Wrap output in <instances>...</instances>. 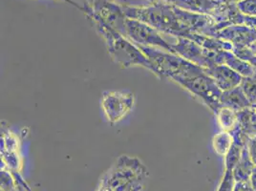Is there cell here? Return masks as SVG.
I'll return each mask as SVG.
<instances>
[{"label": "cell", "mask_w": 256, "mask_h": 191, "mask_svg": "<svg viewBox=\"0 0 256 191\" xmlns=\"http://www.w3.org/2000/svg\"><path fill=\"white\" fill-rule=\"evenodd\" d=\"M232 191H254L250 180L235 182Z\"/></svg>", "instance_id": "obj_18"}, {"label": "cell", "mask_w": 256, "mask_h": 191, "mask_svg": "<svg viewBox=\"0 0 256 191\" xmlns=\"http://www.w3.org/2000/svg\"><path fill=\"white\" fill-rule=\"evenodd\" d=\"M221 106L228 107L236 112H240L252 106V104L240 85L234 89L222 92Z\"/></svg>", "instance_id": "obj_8"}, {"label": "cell", "mask_w": 256, "mask_h": 191, "mask_svg": "<svg viewBox=\"0 0 256 191\" xmlns=\"http://www.w3.org/2000/svg\"><path fill=\"white\" fill-rule=\"evenodd\" d=\"M206 71L214 78V82L222 92L240 86L243 80V76L241 74L236 73L234 70L226 64L215 65L210 69H206Z\"/></svg>", "instance_id": "obj_6"}, {"label": "cell", "mask_w": 256, "mask_h": 191, "mask_svg": "<svg viewBox=\"0 0 256 191\" xmlns=\"http://www.w3.org/2000/svg\"><path fill=\"white\" fill-rule=\"evenodd\" d=\"M250 182L252 184V188L254 191H256V166L254 168V170L252 171V177H250Z\"/></svg>", "instance_id": "obj_19"}, {"label": "cell", "mask_w": 256, "mask_h": 191, "mask_svg": "<svg viewBox=\"0 0 256 191\" xmlns=\"http://www.w3.org/2000/svg\"><path fill=\"white\" fill-rule=\"evenodd\" d=\"M252 109H254V111H256V104H252Z\"/></svg>", "instance_id": "obj_24"}, {"label": "cell", "mask_w": 256, "mask_h": 191, "mask_svg": "<svg viewBox=\"0 0 256 191\" xmlns=\"http://www.w3.org/2000/svg\"><path fill=\"white\" fill-rule=\"evenodd\" d=\"M135 104V96L130 91H109L102 96V107L111 124H116L130 113Z\"/></svg>", "instance_id": "obj_3"}, {"label": "cell", "mask_w": 256, "mask_h": 191, "mask_svg": "<svg viewBox=\"0 0 256 191\" xmlns=\"http://www.w3.org/2000/svg\"><path fill=\"white\" fill-rule=\"evenodd\" d=\"M214 114L222 131L232 133L239 128L238 112L228 107L221 106Z\"/></svg>", "instance_id": "obj_9"}, {"label": "cell", "mask_w": 256, "mask_h": 191, "mask_svg": "<svg viewBox=\"0 0 256 191\" xmlns=\"http://www.w3.org/2000/svg\"><path fill=\"white\" fill-rule=\"evenodd\" d=\"M239 128L246 138L256 136V112L252 107H248L238 112Z\"/></svg>", "instance_id": "obj_12"}, {"label": "cell", "mask_w": 256, "mask_h": 191, "mask_svg": "<svg viewBox=\"0 0 256 191\" xmlns=\"http://www.w3.org/2000/svg\"><path fill=\"white\" fill-rule=\"evenodd\" d=\"M254 168H256V164H254L252 160L250 158L248 150L245 144L241 157L232 170V175L235 182L250 180Z\"/></svg>", "instance_id": "obj_10"}, {"label": "cell", "mask_w": 256, "mask_h": 191, "mask_svg": "<svg viewBox=\"0 0 256 191\" xmlns=\"http://www.w3.org/2000/svg\"><path fill=\"white\" fill-rule=\"evenodd\" d=\"M246 148L248 150L250 158L252 160L254 164L256 166V137L246 138Z\"/></svg>", "instance_id": "obj_17"}, {"label": "cell", "mask_w": 256, "mask_h": 191, "mask_svg": "<svg viewBox=\"0 0 256 191\" xmlns=\"http://www.w3.org/2000/svg\"><path fill=\"white\" fill-rule=\"evenodd\" d=\"M151 3H154V2H159V1H162V2H168V0H150Z\"/></svg>", "instance_id": "obj_23"}, {"label": "cell", "mask_w": 256, "mask_h": 191, "mask_svg": "<svg viewBox=\"0 0 256 191\" xmlns=\"http://www.w3.org/2000/svg\"><path fill=\"white\" fill-rule=\"evenodd\" d=\"M234 142V135L226 131L219 132L218 134L214 135L212 138V146H214V151L218 155L223 157H226V155L228 153Z\"/></svg>", "instance_id": "obj_13"}, {"label": "cell", "mask_w": 256, "mask_h": 191, "mask_svg": "<svg viewBox=\"0 0 256 191\" xmlns=\"http://www.w3.org/2000/svg\"><path fill=\"white\" fill-rule=\"evenodd\" d=\"M224 64L230 67L236 73L241 74L243 78H250L256 73V68L254 66L240 58L232 51H224Z\"/></svg>", "instance_id": "obj_11"}, {"label": "cell", "mask_w": 256, "mask_h": 191, "mask_svg": "<svg viewBox=\"0 0 256 191\" xmlns=\"http://www.w3.org/2000/svg\"><path fill=\"white\" fill-rule=\"evenodd\" d=\"M239 12L246 16L256 18V0H242L236 4Z\"/></svg>", "instance_id": "obj_15"}, {"label": "cell", "mask_w": 256, "mask_h": 191, "mask_svg": "<svg viewBox=\"0 0 256 191\" xmlns=\"http://www.w3.org/2000/svg\"><path fill=\"white\" fill-rule=\"evenodd\" d=\"M126 34L131 40V42H134L138 45L150 47L156 46L173 54L172 44L168 42L164 38H162V36L156 29H154L153 27L148 25L144 22L126 18Z\"/></svg>", "instance_id": "obj_4"}, {"label": "cell", "mask_w": 256, "mask_h": 191, "mask_svg": "<svg viewBox=\"0 0 256 191\" xmlns=\"http://www.w3.org/2000/svg\"><path fill=\"white\" fill-rule=\"evenodd\" d=\"M62 1H66V2H68V3H71L72 5H74V6H76V8H78L80 10H82V11H84V8H82V7H80V5L76 4L75 2H74V1H72V0H62Z\"/></svg>", "instance_id": "obj_21"}, {"label": "cell", "mask_w": 256, "mask_h": 191, "mask_svg": "<svg viewBox=\"0 0 256 191\" xmlns=\"http://www.w3.org/2000/svg\"><path fill=\"white\" fill-rule=\"evenodd\" d=\"M220 2H223V3H226V4H237L238 2L242 1V0H218Z\"/></svg>", "instance_id": "obj_20"}, {"label": "cell", "mask_w": 256, "mask_h": 191, "mask_svg": "<svg viewBox=\"0 0 256 191\" xmlns=\"http://www.w3.org/2000/svg\"><path fill=\"white\" fill-rule=\"evenodd\" d=\"M214 38L230 42L234 49L250 47L256 42V31L244 24L230 25L214 34Z\"/></svg>", "instance_id": "obj_5"}, {"label": "cell", "mask_w": 256, "mask_h": 191, "mask_svg": "<svg viewBox=\"0 0 256 191\" xmlns=\"http://www.w3.org/2000/svg\"><path fill=\"white\" fill-rule=\"evenodd\" d=\"M166 3L175 5L184 11L214 16L221 2L218 0H168Z\"/></svg>", "instance_id": "obj_7"}, {"label": "cell", "mask_w": 256, "mask_h": 191, "mask_svg": "<svg viewBox=\"0 0 256 191\" xmlns=\"http://www.w3.org/2000/svg\"><path fill=\"white\" fill-rule=\"evenodd\" d=\"M234 178L232 175V171L226 170L224 179L222 180L218 191H232L234 186Z\"/></svg>", "instance_id": "obj_16"}, {"label": "cell", "mask_w": 256, "mask_h": 191, "mask_svg": "<svg viewBox=\"0 0 256 191\" xmlns=\"http://www.w3.org/2000/svg\"><path fill=\"white\" fill-rule=\"evenodd\" d=\"M177 84L190 91L192 95L199 98L214 113L221 107L222 91L206 71L192 78L181 80Z\"/></svg>", "instance_id": "obj_2"}, {"label": "cell", "mask_w": 256, "mask_h": 191, "mask_svg": "<svg viewBox=\"0 0 256 191\" xmlns=\"http://www.w3.org/2000/svg\"><path fill=\"white\" fill-rule=\"evenodd\" d=\"M87 16L94 22L96 29L104 36L107 44V48L112 58L118 64L124 67L132 65H142L151 70V64L146 54L140 51V48L135 47L132 43L128 42L122 32H118L116 29L107 24L92 8L84 6Z\"/></svg>", "instance_id": "obj_1"}, {"label": "cell", "mask_w": 256, "mask_h": 191, "mask_svg": "<svg viewBox=\"0 0 256 191\" xmlns=\"http://www.w3.org/2000/svg\"><path fill=\"white\" fill-rule=\"evenodd\" d=\"M250 49H252V50L256 54V42L254 43V44H252V45L250 46Z\"/></svg>", "instance_id": "obj_22"}, {"label": "cell", "mask_w": 256, "mask_h": 191, "mask_svg": "<svg viewBox=\"0 0 256 191\" xmlns=\"http://www.w3.org/2000/svg\"><path fill=\"white\" fill-rule=\"evenodd\" d=\"M241 87L252 106L256 104V73L250 78H243Z\"/></svg>", "instance_id": "obj_14"}]
</instances>
